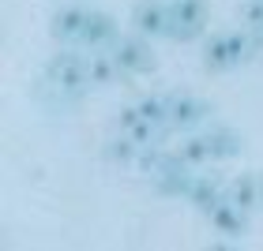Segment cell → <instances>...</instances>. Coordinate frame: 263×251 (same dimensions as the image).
Masks as SVG:
<instances>
[{"mask_svg": "<svg viewBox=\"0 0 263 251\" xmlns=\"http://www.w3.org/2000/svg\"><path fill=\"white\" fill-rule=\"evenodd\" d=\"M45 87L61 98H79L90 87V71H87V56L79 53H57L45 64Z\"/></svg>", "mask_w": 263, "mask_h": 251, "instance_id": "1", "label": "cell"}, {"mask_svg": "<svg viewBox=\"0 0 263 251\" xmlns=\"http://www.w3.org/2000/svg\"><path fill=\"white\" fill-rule=\"evenodd\" d=\"M252 38L241 30H230V34H214L207 41V49H203V64L211 71H230L237 64H245L248 56H252Z\"/></svg>", "mask_w": 263, "mask_h": 251, "instance_id": "2", "label": "cell"}, {"mask_svg": "<svg viewBox=\"0 0 263 251\" xmlns=\"http://www.w3.org/2000/svg\"><path fill=\"white\" fill-rule=\"evenodd\" d=\"M207 27V0H173L170 4V38L192 41Z\"/></svg>", "mask_w": 263, "mask_h": 251, "instance_id": "3", "label": "cell"}, {"mask_svg": "<svg viewBox=\"0 0 263 251\" xmlns=\"http://www.w3.org/2000/svg\"><path fill=\"white\" fill-rule=\"evenodd\" d=\"M113 60L121 68V75H147V71H154V53L139 38H121L113 45Z\"/></svg>", "mask_w": 263, "mask_h": 251, "instance_id": "4", "label": "cell"}, {"mask_svg": "<svg viewBox=\"0 0 263 251\" xmlns=\"http://www.w3.org/2000/svg\"><path fill=\"white\" fill-rule=\"evenodd\" d=\"M117 124H121V135H128L132 142H139V147H154L158 135H162V124H154L139 105L121 109V113H117Z\"/></svg>", "mask_w": 263, "mask_h": 251, "instance_id": "5", "label": "cell"}, {"mask_svg": "<svg viewBox=\"0 0 263 251\" xmlns=\"http://www.w3.org/2000/svg\"><path fill=\"white\" fill-rule=\"evenodd\" d=\"M87 19H90V8H83V4H64L61 11H53L49 30H53L57 41H83Z\"/></svg>", "mask_w": 263, "mask_h": 251, "instance_id": "6", "label": "cell"}, {"mask_svg": "<svg viewBox=\"0 0 263 251\" xmlns=\"http://www.w3.org/2000/svg\"><path fill=\"white\" fill-rule=\"evenodd\" d=\"M132 27H136L143 38H158V34H170V4H158V0H143L132 11Z\"/></svg>", "mask_w": 263, "mask_h": 251, "instance_id": "7", "label": "cell"}, {"mask_svg": "<svg viewBox=\"0 0 263 251\" xmlns=\"http://www.w3.org/2000/svg\"><path fill=\"white\" fill-rule=\"evenodd\" d=\"M211 116V105L192 94H177L170 98V128H196Z\"/></svg>", "mask_w": 263, "mask_h": 251, "instance_id": "8", "label": "cell"}, {"mask_svg": "<svg viewBox=\"0 0 263 251\" xmlns=\"http://www.w3.org/2000/svg\"><path fill=\"white\" fill-rule=\"evenodd\" d=\"M207 218H211V225L222 236H241L245 233V210L237 206V202H230V199H222L218 206H211Z\"/></svg>", "mask_w": 263, "mask_h": 251, "instance_id": "9", "label": "cell"}, {"mask_svg": "<svg viewBox=\"0 0 263 251\" xmlns=\"http://www.w3.org/2000/svg\"><path fill=\"white\" fill-rule=\"evenodd\" d=\"M207 150H211V161H226V158H237L241 154V147H245V139L237 135V131H230V128H214V131H207Z\"/></svg>", "mask_w": 263, "mask_h": 251, "instance_id": "10", "label": "cell"}, {"mask_svg": "<svg viewBox=\"0 0 263 251\" xmlns=\"http://www.w3.org/2000/svg\"><path fill=\"white\" fill-rule=\"evenodd\" d=\"M188 199H192V206H199L203 214H207L211 206H218V202L226 199V187L218 184V176H196L192 187H188Z\"/></svg>", "mask_w": 263, "mask_h": 251, "instance_id": "11", "label": "cell"}, {"mask_svg": "<svg viewBox=\"0 0 263 251\" xmlns=\"http://www.w3.org/2000/svg\"><path fill=\"white\" fill-rule=\"evenodd\" d=\"M226 199L237 202L241 210H256L259 206V173H245L226 187Z\"/></svg>", "mask_w": 263, "mask_h": 251, "instance_id": "12", "label": "cell"}, {"mask_svg": "<svg viewBox=\"0 0 263 251\" xmlns=\"http://www.w3.org/2000/svg\"><path fill=\"white\" fill-rule=\"evenodd\" d=\"M109 41H117V23L105 15V11H90L87 30H83V45L102 49V45H109Z\"/></svg>", "mask_w": 263, "mask_h": 251, "instance_id": "13", "label": "cell"}, {"mask_svg": "<svg viewBox=\"0 0 263 251\" xmlns=\"http://www.w3.org/2000/svg\"><path fill=\"white\" fill-rule=\"evenodd\" d=\"M87 71H90V87H109V82L121 75L113 53H90L87 56Z\"/></svg>", "mask_w": 263, "mask_h": 251, "instance_id": "14", "label": "cell"}, {"mask_svg": "<svg viewBox=\"0 0 263 251\" xmlns=\"http://www.w3.org/2000/svg\"><path fill=\"white\" fill-rule=\"evenodd\" d=\"M245 23H248V34H252V41L263 45V0H252V4L245 8Z\"/></svg>", "mask_w": 263, "mask_h": 251, "instance_id": "15", "label": "cell"}, {"mask_svg": "<svg viewBox=\"0 0 263 251\" xmlns=\"http://www.w3.org/2000/svg\"><path fill=\"white\" fill-rule=\"evenodd\" d=\"M259 206H263V173H259Z\"/></svg>", "mask_w": 263, "mask_h": 251, "instance_id": "16", "label": "cell"}]
</instances>
